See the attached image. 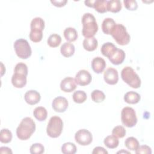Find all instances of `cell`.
<instances>
[{
    "label": "cell",
    "mask_w": 154,
    "mask_h": 154,
    "mask_svg": "<svg viewBox=\"0 0 154 154\" xmlns=\"http://www.w3.org/2000/svg\"><path fill=\"white\" fill-rule=\"evenodd\" d=\"M35 131V123L31 117H25L16 129V135L20 140H28Z\"/></svg>",
    "instance_id": "obj_1"
},
{
    "label": "cell",
    "mask_w": 154,
    "mask_h": 154,
    "mask_svg": "<svg viewBox=\"0 0 154 154\" xmlns=\"http://www.w3.org/2000/svg\"><path fill=\"white\" fill-rule=\"evenodd\" d=\"M82 24V34L85 38L94 37L98 31V25L95 17L90 13H85L81 19Z\"/></svg>",
    "instance_id": "obj_2"
},
{
    "label": "cell",
    "mask_w": 154,
    "mask_h": 154,
    "mask_svg": "<svg viewBox=\"0 0 154 154\" xmlns=\"http://www.w3.org/2000/svg\"><path fill=\"white\" fill-rule=\"evenodd\" d=\"M121 77L124 82L133 88H138L141 86V79L131 67H124L121 72Z\"/></svg>",
    "instance_id": "obj_3"
},
{
    "label": "cell",
    "mask_w": 154,
    "mask_h": 154,
    "mask_svg": "<svg viewBox=\"0 0 154 154\" xmlns=\"http://www.w3.org/2000/svg\"><path fill=\"white\" fill-rule=\"evenodd\" d=\"M63 122L58 116H52L49 119L46 128V133L51 138L58 137L63 131Z\"/></svg>",
    "instance_id": "obj_4"
},
{
    "label": "cell",
    "mask_w": 154,
    "mask_h": 154,
    "mask_svg": "<svg viewBox=\"0 0 154 154\" xmlns=\"http://www.w3.org/2000/svg\"><path fill=\"white\" fill-rule=\"evenodd\" d=\"M111 35L117 43L120 45H126L130 42V35L128 32L126 27L122 24H116Z\"/></svg>",
    "instance_id": "obj_5"
},
{
    "label": "cell",
    "mask_w": 154,
    "mask_h": 154,
    "mask_svg": "<svg viewBox=\"0 0 154 154\" xmlns=\"http://www.w3.org/2000/svg\"><path fill=\"white\" fill-rule=\"evenodd\" d=\"M13 46L17 56L20 58L27 59L31 55V48L26 40L19 38L14 42Z\"/></svg>",
    "instance_id": "obj_6"
},
{
    "label": "cell",
    "mask_w": 154,
    "mask_h": 154,
    "mask_svg": "<svg viewBox=\"0 0 154 154\" xmlns=\"http://www.w3.org/2000/svg\"><path fill=\"white\" fill-rule=\"evenodd\" d=\"M121 120L122 123L128 128L135 126L138 120L135 110L129 106H126L122 109Z\"/></svg>",
    "instance_id": "obj_7"
},
{
    "label": "cell",
    "mask_w": 154,
    "mask_h": 154,
    "mask_svg": "<svg viewBox=\"0 0 154 154\" xmlns=\"http://www.w3.org/2000/svg\"><path fill=\"white\" fill-rule=\"evenodd\" d=\"M75 139L77 143L81 146L89 145L93 141V136L91 133L85 129H82L78 130L75 135Z\"/></svg>",
    "instance_id": "obj_8"
},
{
    "label": "cell",
    "mask_w": 154,
    "mask_h": 154,
    "mask_svg": "<svg viewBox=\"0 0 154 154\" xmlns=\"http://www.w3.org/2000/svg\"><path fill=\"white\" fill-rule=\"evenodd\" d=\"M92 79L91 74L86 70H79L75 75V82L80 86H85L88 85Z\"/></svg>",
    "instance_id": "obj_9"
},
{
    "label": "cell",
    "mask_w": 154,
    "mask_h": 154,
    "mask_svg": "<svg viewBox=\"0 0 154 154\" xmlns=\"http://www.w3.org/2000/svg\"><path fill=\"white\" fill-rule=\"evenodd\" d=\"M68 105L69 103L67 99L63 96L55 97L52 102V108L55 111L58 112H64L67 109Z\"/></svg>",
    "instance_id": "obj_10"
},
{
    "label": "cell",
    "mask_w": 154,
    "mask_h": 154,
    "mask_svg": "<svg viewBox=\"0 0 154 154\" xmlns=\"http://www.w3.org/2000/svg\"><path fill=\"white\" fill-rule=\"evenodd\" d=\"M103 78L105 82L109 85L116 84L119 81L117 70L114 68H108L103 73Z\"/></svg>",
    "instance_id": "obj_11"
},
{
    "label": "cell",
    "mask_w": 154,
    "mask_h": 154,
    "mask_svg": "<svg viewBox=\"0 0 154 154\" xmlns=\"http://www.w3.org/2000/svg\"><path fill=\"white\" fill-rule=\"evenodd\" d=\"M76 88V83L75 79L72 77H66L64 78L60 83V88L63 91L70 93Z\"/></svg>",
    "instance_id": "obj_12"
},
{
    "label": "cell",
    "mask_w": 154,
    "mask_h": 154,
    "mask_svg": "<svg viewBox=\"0 0 154 154\" xmlns=\"http://www.w3.org/2000/svg\"><path fill=\"white\" fill-rule=\"evenodd\" d=\"M24 99L28 104L33 105L40 102L41 96L38 91L34 90H31L25 93Z\"/></svg>",
    "instance_id": "obj_13"
},
{
    "label": "cell",
    "mask_w": 154,
    "mask_h": 154,
    "mask_svg": "<svg viewBox=\"0 0 154 154\" xmlns=\"http://www.w3.org/2000/svg\"><path fill=\"white\" fill-rule=\"evenodd\" d=\"M91 68L96 73H101L103 72L106 67V62L105 60L100 57H96L91 61Z\"/></svg>",
    "instance_id": "obj_14"
},
{
    "label": "cell",
    "mask_w": 154,
    "mask_h": 154,
    "mask_svg": "<svg viewBox=\"0 0 154 154\" xmlns=\"http://www.w3.org/2000/svg\"><path fill=\"white\" fill-rule=\"evenodd\" d=\"M11 83L16 88H23L26 84V76L17 73H14L11 77Z\"/></svg>",
    "instance_id": "obj_15"
},
{
    "label": "cell",
    "mask_w": 154,
    "mask_h": 154,
    "mask_svg": "<svg viewBox=\"0 0 154 154\" xmlns=\"http://www.w3.org/2000/svg\"><path fill=\"white\" fill-rule=\"evenodd\" d=\"M117 48L111 42L105 43L101 47L100 51L102 55L109 58L117 51Z\"/></svg>",
    "instance_id": "obj_16"
},
{
    "label": "cell",
    "mask_w": 154,
    "mask_h": 154,
    "mask_svg": "<svg viewBox=\"0 0 154 154\" xmlns=\"http://www.w3.org/2000/svg\"><path fill=\"white\" fill-rule=\"evenodd\" d=\"M125 57L126 55L124 51L117 48L115 53L108 59L112 64L114 65H119L124 61Z\"/></svg>",
    "instance_id": "obj_17"
},
{
    "label": "cell",
    "mask_w": 154,
    "mask_h": 154,
    "mask_svg": "<svg viewBox=\"0 0 154 154\" xmlns=\"http://www.w3.org/2000/svg\"><path fill=\"white\" fill-rule=\"evenodd\" d=\"M116 23L113 19L110 17L105 18L102 22V31L108 35H111Z\"/></svg>",
    "instance_id": "obj_18"
},
{
    "label": "cell",
    "mask_w": 154,
    "mask_h": 154,
    "mask_svg": "<svg viewBox=\"0 0 154 154\" xmlns=\"http://www.w3.org/2000/svg\"><path fill=\"white\" fill-rule=\"evenodd\" d=\"M82 45L85 50L91 52L97 49L98 46V42L94 37L85 38L83 41Z\"/></svg>",
    "instance_id": "obj_19"
},
{
    "label": "cell",
    "mask_w": 154,
    "mask_h": 154,
    "mask_svg": "<svg viewBox=\"0 0 154 154\" xmlns=\"http://www.w3.org/2000/svg\"><path fill=\"white\" fill-rule=\"evenodd\" d=\"M75 46L69 42L64 43L60 48L61 54L65 57H70L75 53Z\"/></svg>",
    "instance_id": "obj_20"
},
{
    "label": "cell",
    "mask_w": 154,
    "mask_h": 154,
    "mask_svg": "<svg viewBox=\"0 0 154 154\" xmlns=\"http://www.w3.org/2000/svg\"><path fill=\"white\" fill-rule=\"evenodd\" d=\"M141 99L140 95L135 91H128L124 95V100L129 104H136Z\"/></svg>",
    "instance_id": "obj_21"
},
{
    "label": "cell",
    "mask_w": 154,
    "mask_h": 154,
    "mask_svg": "<svg viewBox=\"0 0 154 154\" xmlns=\"http://www.w3.org/2000/svg\"><path fill=\"white\" fill-rule=\"evenodd\" d=\"M64 36L65 39L70 42H75L78 38V33L76 30L72 27L66 28L64 31Z\"/></svg>",
    "instance_id": "obj_22"
},
{
    "label": "cell",
    "mask_w": 154,
    "mask_h": 154,
    "mask_svg": "<svg viewBox=\"0 0 154 154\" xmlns=\"http://www.w3.org/2000/svg\"><path fill=\"white\" fill-rule=\"evenodd\" d=\"M33 115L37 120L42 122L46 119L48 112L45 107L37 106L34 109Z\"/></svg>",
    "instance_id": "obj_23"
},
{
    "label": "cell",
    "mask_w": 154,
    "mask_h": 154,
    "mask_svg": "<svg viewBox=\"0 0 154 154\" xmlns=\"http://www.w3.org/2000/svg\"><path fill=\"white\" fill-rule=\"evenodd\" d=\"M122 9V3L120 0H110L107 2V11L117 13Z\"/></svg>",
    "instance_id": "obj_24"
},
{
    "label": "cell",
    "mask_w": 154,
    "mask_h": 154,
    "mask_svg": "<svg viewBox=\"0 0 154 154\" xmlns=\"http://www.w3.org/2000/svg\"><path fill=\"white\" fill-rule=\"evenodd\" d=\"M103 143L109 149H115L119 144V141L117 138L112 135H108L104 138Z\"/></svg>",
    "instance_id": "obj_25"
},
{
    "label": "cell",
    "mask_w": 154,
    "mask_h": 154,
    "mask_svg": "<svg viewBox=\"0 0 154 154\" xmlns=\"http://www.w3.org/2000/svg\"><path fill=\"white\" fill-rule=\"evenodd\" d=\"M107 2L106 0H94L93 8L100 13H104L107 11Z\"/></svg>",
    "instance_id": "obj_26"
},
{
    "label": "cell",
    "mask_w": 154,
    "mask_h": 154,
    "mask_svg": "<svg viewBox=\"0 0 154 154\" xmlns=\"http://www.w3.org/2000/svg\"><path fill=\"white\" fill-rule=\"evenodd\" d=\"M30 27L31 29H37L43 31L45 28V21L42 18L36 17L31 20Z\"/></svg>",
    "instance_id": "obj_27"
},
{
    "label": "cell",
    "mask_w": 154,
    "mask_h": 154,
    "mask_svg": "<svg viewBox=\"0 0 154 154\" xmlns=\"http://www.w3.org/2000/svg\"><path fill=\"white\" fill-rule=\"evenodd\" d=\"M61 42V37L57 34H51L48 38V45L51 48L58 47Z\"/></svg>",
    "instance_id": "obj_28"
},
{
    "label": "cell",
    "mask_w": 154,
    "mask_h": 154,
    "mask_svg": "<svg viewBox=\"0 0 154 154\" xmlns=\"http://www.w3.org/2000/svg\"><path fill=\"white\" fill-rule=\"evenodd\" d=\"M125 145L128 150H135L139 147L140 144L137 138L133 137H130L125 140Z\"/></svg>",
    "instance_id": "obj_29"
},
{
    "label": "cell",
    "mask_w": 154,
    "mask_h": 154,
    "mask_svg": "<svg viewBox=\"0 0 154 154\" xmlns=\"http://www.w3.org/2000/svg\"><path fill=\"white\" fill-rule=\"evenodd\" d=\"M76 147L75 144L71 142H67L61 146V152L64 154H74L76 152Z\"/></svg>",
    "instance_id": "obj_30"
},
{
    "label": "cell",
    "mask_w": 154,
    "mask_h": 154,
    "mask_svg": "<svg viewBox=\"0 0 154 154\" xmlns=\"http://www.w3.org/2000/svg\"><path fill=\"white\" fill-rule=\"evenodd\" d=\"M12 133L8 129H2L0 132V141L2 143H8L12 140Z\"/></svg>",
    "instance_id": "obj_31"
},
{
    "label": "cell",
    "mask_w": 154,
    "mask_h": 154,
    "mask_svg": "<svg viewBox=\"0 0 154 154\" xmlns=\"http://www.w3.org/2000/svg\"><path fill=\"white\" fill-rule=\"evenodd\" d=\"M72 97L73 101L75 103H82L86 100L87 96L85 91L82 90H78L73 93Z\"/></svg>",
    "instance_id": "obj_32"
},
{
    "label": "cell",
    "mask_w": 154,
    "mask_h": 154,
    "mask_svg": "<svg viewBox=\"0 0 154 154\" xmlns=\"http://www.w3.org/2000/svg\"><path fill=\"white\" fill-rule=\"evenodd\" d=\"M91 97L93 102L96 103H100L105 99L104 93L99 90H94L91 93Z\"/></svg>",
    "instance_id": "obj_33"
},
{
    "label": "cell",
    "mask_w": 154,
    "mask_h": 154,
    "mask_svg": "<svg viewBox=\"0 0 154 154\" xmlns=\"http://www.w3.org/2000/svg\"><path fill=\"white\" fill-rule=\"evenodd\" d=\"M29 37L30 40L34 43L40 42L43 38V32L40 30L31 29L29 34Z\"/></svg>",
    "instance_id": "obj_34"
},
{
    "label": "cell",
    "mask_w": 154,
    "mask_h": 154,
    "mask_svg": "<svg viewBox=\"0 0 154 154\" xmlns=\"http://www.w3.org/2000/svg\"><path fill=\"white\" fill-rule=\"evenodd\" d=\"M126 133V129L122 126H117L114 127L112 131V135L116 138H123Z\"/></svg>",
    "instance_id": "obj_35"
},
{
    "label": "cell",
    "mask_w": 154,
    "mask_h": 154,
    "mask_svg": "<svg viewBox=\"0 0 154 154\" xmlns=\"http://www.w3.org/2000/svg\"><path fill=\"white\" fill-rule=\"evenodd\" d=\"M14 73H20V74H22L25 76H27L28 67L23 63H19L16 65L14 69Z\"/></svg>",
    "instance_id": "obj_36"
},
{
    "label": "cell",
    "mask_w": 154,
    "mask_h": 154,
    "mask_svg": "<svg viewBox=\"0 0 154 154\" xmlns=\"http://www.w3.org/2000/svg\"><path fill=\"white\" fill-rule=\"evenodd\" d=\"M29 151L31 154H42L45 152V147L40 143H34L31 146Z\"/></svg>",
    "instance_id": "obj_37"
},
{
    "label": "cell",
    "mask_w": 154,
    "mask_h": 154,
    "mask_svg": "<svg viewBox=\"0 0 154 154\" xmlns=\"http://www.w3.org/2000/svg\"><path fill=\"white\" fill-rule=\"evenodd\" d=\"M123 3L125 8L129 10H136L138 8L137 2L135 0H124Z\"/></svg>",
    "instance_id": "obj_38"
},
{
    "label": "cell",
    "mask_w": 154,
    "mask_h": 154,
    "mask_svg": "<svg viewBox=\"0 0 154 154\" xmlns=\"http://www.w3.org/2000/svg\"><path fill=\"white\" fill-rule=\"evenodd\" d=\"M135 153L137 154H151L152 149L147 145L139 146V147L135 150Z\"/></svg>",
    "instance_id": "obj_39"
},
{
    "label": "cell",
    "mask_w": 154,
    "mask_h": 154,
    "mask_svg": "<svg viewBox=\"0 0 154 154\" xmlns=\"http://www.w3.org/2000/svg\"><path fill=\"white\" fill-rule=\"evenodd\" d=\"M93 154H108V151L105 149L103 147L100 146H97L94 148L93 152Z\"/></svg>",
    "instance_id": "obj_40"
},
{
    "label": "cell",
    "mask_w": 154,
    "mask_h": 154,
    "mask_svg": "<svg viewBox=\"0 0 154 154\" xmlns=\"http://www.w3.org/2000/svg\"><path fill=\"white\" fill-rule=\"evenodd\" d=\"M51 2L55 6L58 7H61L64 6L67 2V0H58V1H51Z\"/></svg>",
    "instance_id": "obj_41"
},
{
    "label": "cell",
    "mask_w": 154,
    "mask_h": 154,
    "mask_svg": "<svg viewBox=\"0 0 154 154\" xmlns=\"http://www.w3.org/2000/svg\"><path fill=\"white\" fill-rule=\"evenodd\" d=\"M13 153L10 148L8 147H0V153L1 154H11Z\"/></svg>",
    "instance_id": "obj_42"
},
{
    "label": "cell",
    "mask_w": 154,
    "mask_h": 154,
    "mask_svg": "<svg viewBox=\"0 0 154 154\" xmlns=\"http://www.w3.org/2000/svg\"><path fill=\"white\" fill-rule=\"evenodd\" d=\"M94 0H91V1H85L84 3L85 4L86 6H88L89 7H92L93 6V4H94Z\"/></svg>",
    "instance_id": "obj_43"
},
{
    "label": "cell",
    "mask_w": 154,
    "mask_h": 154,
    "mask_svg": "<svg viewBox=\"0 0 154 154\" xmlns=\"http://www.w3.org/2000/svg\"><path fill=\"white\" fill-rule=\"evenodd\" d=\"M1 76H3V75L4 74V73H5V68L4 66V64H2V62H1Z\"/></svg>",
    "instance_id": "obj_44"
},
{
    "label": "cell",
    "mask_w": 154,
    "mask_h": 154,
    "mask_svg": "<svg viewBox=\"0 0 154 154\" xmlns=\"http://www.w3.org/2000/svg\"><path fill=\"white\" fill-rule=\"evenodd\" d=\"M130 153L131 154V153L129 152H128V151H126V150H120V151H119V152H117V153Z\"/></svg>",
    "instance_id": "obj_45"
}]
</instances>
